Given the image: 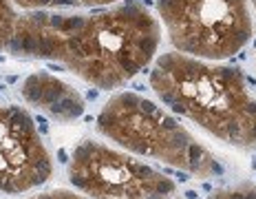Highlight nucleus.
<instances>
[{
  "instance_id": "obj_1",
  "label": "nucleus",
  "mask_w": 256,
  "mask_h": 199,
  "mask_svg": "<svg viewBox=\"0 0 256 199\" xmlns=\"http://www.w3.org/2000/svg\"><path fill=\"white\" fill-rule=\"evenodd\" d=\"M161 27L144 5L128 0L91 13L26 11L16 20L9 53L60 62L97 89H115L152 62Z\"/></svg>"
},
{
  "instance_id": "obj_2",
  "label": "nucleus",
  "mask_w": 256,
  "mask_h": 199,
  "mask_svg": "<svg viewBox=\"0 0 256 199\" xmlns=\"http://www.w3.org/2000/svg\"><path fill=\"white\" fill-rule=\"evenodd\" d=\"M150 86L170 111L236 148H256V97L243 73L185 53H164Z\"/></svg>"
},
{
  "instance_id": "obj_3",
  "label": "nucleus",
  "mask_w": 256,
  "mask_h": 199,
  "mask_svg": "<svg viewBox=\"0 0 256 199\" xmlns=\"http://www.w3.org/2000/svg\"><path fill=\"white\" fill-rule=\"evenodd\" d=\"M97 131L124 151L185 170L201 179L223 175V166L179 119L137 93H117L97 115Z\"/></svg>"
},
{
  "instance_id": "obj_4",
  "label": "nucleus",
  "mask_w": 256,
  "mask_h": 199,
  "mask_svg": "<svg viewBox=\"0 0 256 199\" xmlns=\"http://www.w3.org/2000/svg\"><path fill=\"white\" fill-rule=\"evenodd\" d=\"M157 11L170 44L199 60L232 58L254 35L250 0H157Z\"/></svg>"
},
{
  "instance_id": "obj_5",
  "label": "nucleus",
  "mask_w": 256,
  "mask_h": 199,
  "mask_svg": "<svg viewBox=\"0 0 256 199\" xmlns=\"http://www.w3.org/2000/svg\"><path fill=\"white\" fill-rule=\"evenodd\" d=\"M69 181L91 199H172L177 193L174 181L164 172L93 139L73 148Z\"/></svg>"
},
{
  "instance_id": "obj_6",
  "label": "nucleus",
  "mask_w": 256,
  "mask_h": 199,
  "mask_svg": "<svg viewBox=\"0 0 256 199\" xmlns=\"http://www.w3.org/2000/svg\"><path fill=\"white\" fill-rule=\"evenodd\" d=\"M53 175V162L31 115L0 102V195L40 188Z\"/></svg>"
},
{
  "instance_id": "obj_7",
  "label": "nucleus",
  "mask_w": 256,
  "mask_h": 199,
  "mask_svg": "<svg viewBox=\"0 0 256 199\" xmlns=\"http://www.w3.org/2000/svg\"><path fill=\"white\" fill-rule=\"evenodd\" d=\"M20 95L29 106L47 113L49 117L58 119L62 124L75 122L77 117H82L86 106L79 91H75L71 84H66L44 71L24 77L20 86Z\"/></svg>"
},
{
  "instance_id": "obj_8",
  "label": "nucleus",
  "mask_w": 256,
  "mask_h": 199,
  "mask_svg": "<svg viewBox=\"0 0 256 199\" xmlns=\"http://www.w3.org/2000/svg\"><path fill=\"white\" fill-rule=\"evenodd\" d=\"M11 2H16L26 11H35V9H95L117 5L119 0H11Z\"/></svg>"
},
{
  "instance_id": "obj_9",
  "label": "nucleus",
  "mask_w": 256,
  "mask_h": 199,
  "mask_svg": "<svg viewBox=\"0 0 256 199\" xmlns=\"http://www.w3.org/2000/svg\"><path fill=\"white\" fill-rule=\"evenodd\" d=\"M16 11H13L11 0H0V49H7L11 38H13V29H16Z\"/></svg>"
},
{
  "instance_id": "obj_10",
  "label": "nucleus",
  "mask_w": 256,
  "mask_h": 199,
  "mask_svg": "<svg viewBox=\"0 0 256 199\" xmlns=\"http://www.w3.org/2000/svg\"><path fill=\"white\" fill-rule=\"evenodd\" d=\"M208 199H256V186L243 184V186H236V188H221V190H214Z\"/></svg>"
},
{
  "instance_id": "obj_11",
  "label": "nucleus",
  "mask_w": 256,
  "mask_h": 199,
  "mask_svg": "<svg viewBox=\"0 0 256 199\" xmlns=\"http://www.w3.org/2000/svg\"><path fill=\"white\" fill-rule=\"evenodd\" d=\"M24 199H91L86 195H77L73 190H47V193H38V195H31V197H24Z\"/></svg>"
},
{
  "instance_id": "obj_12",
  "label": "nucleus",
  "mask_w": 256,
  "mask_h": 199,
  "mask_svg": "<svg viewBox=\"0 0 256 199\" xmlns=\"http://www.w3.org/2000/svg\"><path fill=\"white\" fill-rule=\"evenodd\" d=\"M252 5H254V9H256V0H252Z\"/></svg>"
}]
</instances>
